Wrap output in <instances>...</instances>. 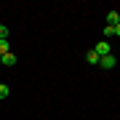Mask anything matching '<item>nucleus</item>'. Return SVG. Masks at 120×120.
I'll return each mask as SVG.
<instances>
[{
  "label": "nucleus",
  "instance_id": "1",
  "mask_svg": "<svg viewBox=\"0 0 120 120\" xmlns=\"http://www.w3.org/2000/svg\"><path fill=\"white\" fill-rule=\"evenodd\" d=\"M99 67H101V69H112V67H115V56H101V59H99Z\"/></svg>",
  "mask_w": 120,
  "mask_h": 120
},
{
  "label": "nucleus",
  "instance_id": "2",
  "mask_svg": "<svg viewBox=\"0 0 120 120\" xmlns=\"http://www.w3.org/2000/svg\"><path fill=\"white\" fill-rule=\"evenodd\" d=\"M94 51L99 53V59H101V56H109V51H112V48H109V43H107V40H101V43H99Z\"/></svg>",
  "mask_w": 120,
  "mask_h": 120
},
{
  "label": "nucleus",
  "instance_id": "3",
  "mask_svg": "<svg viewBox=\"0 0 120 120\" xmlns=\"http://www.w3.org/2000/svg\"><path fill=\"white\" fill-rule=\"evenodd\" d=\"M0 64H3V67H13V64H16V53H13V51L5 53L3 59H0Z\"/></svg>",
  "mask_w": 120,
  "mask_h": 120
},
{
  "label": "nucleus",
  "instance_id": "4",
  "mask_svg": "<svg viewBox=\"0 0 120 120\" xmlns=\"http://www.w3.org/2000/svg\"><path fill=\"white\" fill-rule=\"evenodd\" d=\"M117 24H120L117 11H109V13H107V27H117Z\"/></svg>",
  "mask_w": 120,
  "mask_h": 120
},
{
  "label": "nucleus",
  "instance_id": "5",
  "mask_svg": "<svg viewBox=\"0 0 120 120\" xmlns=\"http://www.w3.org/2000/svg\"><path fill=\"white\" fill-rule=\"evenodd\" d=\"M86 61H88V64H99V53L96 51H88L86 53Z\"/></svg>",
  "mask_w": 120,
  "mask_h": 120
},
{
  "label": "nucleus",
  "instance_id": "6",
  "mask_svg": "<svg viewBox=\"0 0 120 120\" xmlns=\"http://www.w3.org/2000/svg\"><path fill=\"white\" fill-rule=\"evenodd\" d=\"M5 53H11V45H8V40H0V59H3Z\"/></svg>",
  "mask_w": 120,
  "mask_h": 120
},
{
  "label": "nucleus",
  "instance_id": "7",
  "mask_svg": "<svg viewBox=\"0 0 120 120\" xmlns=\"http://www.w3.org/2000/svg\"><path fill=\"white\" fill-rule=\"evenodd\" d=\"M8 94H11V88L5 86V83H0V101H3V99H8Z\"/></svg>",
  "mask_w": 120,
  "mask_h": 120
},
{
  "label": "nucleus",
  "instance_id": "8",
  "mask_svg": "<svg viewBox=\"0 0 120 120\" xmlns=\"http://www.w3.org/2000/svg\"><path fill=\"white\" fill-rule=\"evenodd\" d=\"M0 40H8V27L0 24Z\"/></svg>",
  "mask_w": 120,
  "mask_h": 120
},
{
  "label": "nucleus",
  "instance_id": "9",
  "mask_svg": "<svg viewBox=\"0 0 120 120\" xmlns=\"http://www.w3.org/2000/svg\"><path fill=\"white\" fill-rule=\"evenodd\" d=\"M115 35H117V38H120V24H117V27H115Z\"/></svg>",
  "mask_w": 120,
  "mask_h": 120
}]
</instances>
